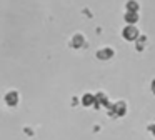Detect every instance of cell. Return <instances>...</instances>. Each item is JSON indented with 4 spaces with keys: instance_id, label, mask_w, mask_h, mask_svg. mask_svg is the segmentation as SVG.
I'll use <instances>...</instances> for the list:
<instances>
[{
    "instance_id": "1",
    "label": "cell",
    "mask_w": 155,
    "mask_h": 140,
    "mask_svg": "<svg viewBox=\"0 0 155 140\" xmlns=\"http://www.w3.org/2000/svg\"><path fill=\"white\" fill-rule=\"evenodd\" d=\"M4 105L8 108H17L20 105V92L15 88H10L4 93Z\"/></svg>"
},
{
    "instance_id": "2",
    "label": "cell",
    "mask_w": 155,
    "mask_h": 140,
    "mask_svg": "<svg viewBox=\"0 0 155 140\" xmlns=\"http://www.w3.org/2000/svg\"><path fill=\"white\" fill-rule=\"evenodd\" d=\"M68 43H70V47L75 50L82 48V47H85V35L84 33H75V35H72V38Z\"/></svg>"
},
{
    "instance_id": "3",
    "label": "cell",
    "mask_w": 155,
    "mask_h": 140,
    "mask_svg": "<svg viewBox=\"0 0 155 140\" xmlns=\"http://www.w3.org/2000/svg\"><path fill=\"white\" fill-rule=\"evenodd\" d=\"M114 48H110V47H104V48H98L97 50V58L98 60H110L112 57H114Z\"/></svg>"
},
{
    "instance_id": "4",
    "label": "cell",
    "mask_w": 155,
    "mask_h": 140,
    "mask_svg": "<svg viewBox=\"0 0 155 140\" xmlns=\"http://www.w3.org/2000/svg\"><path fill=\"white\" fill-rule=\"evenodd\" d=\"M82 105L84 107H92V105H97V98H95L94 93H85L82 97Z\"/></svg>"
},
{
    "instance_id": "5",
    "label": "cell",
    "mask_w": 155,
    "mask_h": 140,
    "mask_svg": "<svg viewBox=\"0 0 155 140\" xmlns=\"http://www.w3.org/2000/svg\"><path fill=\"white\" fill-rule=\"evenodd\" d=\"M124 37L127 40H134L135 38V28L134 27H127V28L124 30Z\"/></svg>"
}]
</instances>
